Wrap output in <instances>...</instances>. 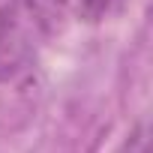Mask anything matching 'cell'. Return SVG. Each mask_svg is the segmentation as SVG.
<instances>
[{"label": "cell", "mask_w": 153, "mask_h": 153, "mask_svg": "<svg viewBox=\"0 0 153 153\" xmlns=\"http://www.w3.org/2000/svg\"><path fill=\"white\" fill-rule=\"evenodd\" d=\"M111 0H27V9L45 30H63L72 21H99Z\"/></svg>", "instance_id": "cell-1"}, {"label": "cell", "mask_w": 153, "mask_h": 153, "mask_svg": "<svg viewBox=\"0 0 153 153\" xmlns=\"http://www.w3.org/2000/svg\"><path fill=\"white\" fill-rule=\"evenodd\" d=\"M117 153H150V138H147V129L138 126L126 135V141L117 147Z\"/></svg>", "instance_id": "cell-2"}]
</instances>
